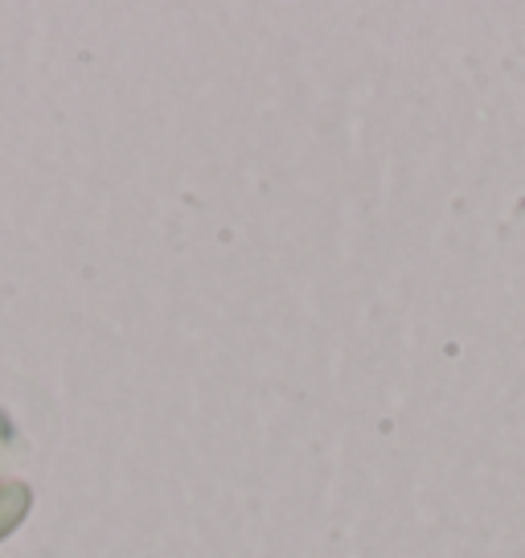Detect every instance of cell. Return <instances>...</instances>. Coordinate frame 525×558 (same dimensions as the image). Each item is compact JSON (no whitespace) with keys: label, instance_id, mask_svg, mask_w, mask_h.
I'll use <instances>...</instances> for the list:
<instances>
[{"label":"cell","instance_id":"obj_1","mask_svg":"<svg viewBox=\"0 0 525 558\" xmlns=\"http://www.w3.org/2000/svg\"><path fill=\"white\" fill-rule=\"evenodd\" d=\"M29 506H34V493L25 481H0V542L29 518Z\"/></svg>","mask_w":525,"mask_h":558}]
</instances>
